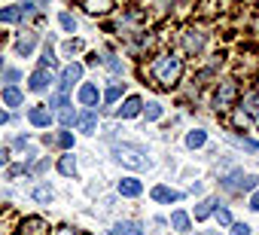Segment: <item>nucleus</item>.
Instances as JSON below:
<instances>
[{
	"label": "nucleus",
	"instance_id": "e433bc0d",
	"mask_svg": "<svg viewBox=\"0 0 259 235\" xmlns=\"http://www.w3.org/2000/svg\"><path fill=\"white\" fill-rule=\"evenodd\" d=\"M19 174H28L25 165H10V177H19Z\"/></svg>",
	"mask_w": 259,
	"mask_h": 235
},
{
	"label": "nucleus",
	"instance_id": "bb28decb",
	"mask_svg": "<svg viewBox=\"0 0 259 235\" xmlns=\"http://www.w3.org/2000/svg\"><path fill=\"white\" fill-rule=\"evenodd\" d=\"M52 141H55L58 147H64V150H70V147H73V135H70V132H58Z\"/></svg>",
	"mask_w": 259,
	"mask_h": 235
},
{
	"label": "nucleus",
	"instance_id": "cd10ccee",
	"mask_svg": "<svg viewBox=\"0 0 259 235\" xmlns=\"http://www.w3.org/2000/svg\"><path fill=\"white\" fill-rule=\"evenodd\" d=\"M34 199H37L40 205H49V202H52V189H49V186H37V189H34Z\"/></svg>",
	"mask_w": 259,
	"mask_h": 235
},
{
	"label": "nucleus",
	"instance_id": "f257e3e1",
	"mask_svg": "<svg viewBox=\"0 0 259 235\" xmlns=\"http://www.w3.org/2000/svg\"><path fill=\"white\" fill-rule=\"evenodd\" d=\"M150 76H153V86L156 89L171 92L183 80V58H177L174 52H159L150 61Z\"/></svg>",
	"mask_w": 259,
	"mask_h": 235
},
{
	"label": "nucleus",
	"instance_id": "72a5a7b5",
	"mask_svg": "<svg viewBox=\"0 0 259 235\" xmlns=\"http://www.w3.org/2000/svg\"><path fill=\"white\" fill-rule=\"evenodd\" d=\"M232 235H250V226L247 223H232Z\"/></svg>",
	"mask_w": 259,
	"mask_h": 235
},
{
	"label": "nucleus",
	"instance_id": "393cba45",
	"mask_svg": "<svg viewBox=\"0 0 259 235\" xmlns=\"http://www.w3.org/2000/svg\"><path fill=\"white\" fill-rule=\"evenodd\" d=\"M229 141H232V144H238V147H244V150H250V153H259V144H256V141H250V138H235V135H229Z\"/></svg>",
	"mask_w": 259,
	"mask_h": 235
},
{
	"label": "nucleus",
	"instance_id": "c9c22d12",
	"mask_svg": "<svg viewBox=\"0 0 259 235\" xmlns=\"http://www.w3.org/2000/svg\"><path fill=\"white\" fill-rule=\"evenodd\" d=\"M226 4V0H207V4H204V13H217V7H223Z\"/></svg>",
	"mask_w": 259,
	"mask_h": 235
},
{
	"label": "nucleus",
	"instance_id": "79ce46f5",
	"mask_svg": "<svg viewBox=\"0 0 259 235\" xmlns=\"http://www.w3.org/2000/svg\"><path fill=\"white\" fill-rule=\"evenodd\" d=\"M110 235H119V229H110Z\"/></svg>",
	"mask_w": 259,
	"mask_h": 235
},
{
	"label": "nucleus",
	"instance_id": "0eeeda50",
	"mask_svg": "<svg viewBox=\"0 0 259 235\" xmlns=\"http://www.w3.org/2000/svg\"><path fill=\"white\" fill-rule=\"evenodd\" d=\"M52 80H55V76H52V70H49V67H40V70H34V73H31L28 89H31V92H46V89L52 86Z\"/></svg>",
	"mask_w": 259,
	"mask_h": 235
},
{
	"label": "nucleus",
	"instance_id": "1a4fd4ad",
	"mask_svg": "<svg viewBox=\"0 0 259 235\" xmlns=\"http://www.w3.org/2000/svg\"><path fill=\"white\" fill-rule=\"evenodd\" d=\"M141 110H144V101L138 95H132V98H125V104L119 107V120H135Z\"/></svg>",
	"mask_w": 259,
	"mask_h": 235
},
{
	"label": "nucleus",
	"instance_id": "f8f14e48",
	"mask_svg": "<svg viewBox=\"0 0 259 235\" xmlns=\"http://www.w3.org/2000/svg\"><path fill=\"white\" fill-rule=\"evenodd\" d=\"M119 192L128 195V199H135V195L144 192V183H141L138 177H122V180H119Z\"/></svg>",
	"mask_w": 259,
	"mask_h": 235
},
{
	"label": "nucleus",
	"instance_id": "a211bd4d",
	"mask_svg": "<svg viewBox=\"0 0 259 235\" xmlns=\"http://www.w3.org/2000/svg\"><path fill=\"white\" fill-rule=\"evenodd\" d=\"M110 7H113V0H85V10L92 16H104V13H110Z\"/></svg>",
	"mask_w": 259,
	"mask_h": 235
},
{
	"label": "nucleus",
	"instance_id": "f3484780",
	"mask_svg": "<svg viewBox=\"0 0 259 235\" xmlns=\"http://www.w3.org/2000/svg\"><path fill=\"white\" fill-rule=\"evenodd\" d=\"M58 171H61L64 177H76V156H73V153L61 156V159H58Z\"/></svg>",
	"mask_w": 259,
	"mask_h": 235
},
{
	"label": "nucleus",
	"instance_id": "473e14b6",
	"mask_svg": "<svg viewBox=\"0 0 259 235\" xmlns=\"http://www.w3.org/2000/svg\"><path fill=\"white\" fill-rule=\"evenodd\" d=\"M217 220H220V226H232V214L223 208V211H217Z\"/></svg>",
	"mask_w": 259,
	"mask_h": 235
},
{
	"label": "nucleus",
	"instance_id": "9d476101",
	"mask_svg": "<svg viewBox=\"0 0 259 235\" xmlns=\"http://www.w3.org/2000/svg\"><path fill=\"white\" fill-rule=\"evenodd\" d=\"M79 76H82V64H76V61L67 64V67L61 70V92L67 95V89H70L73 83H79Z\"/></svg>",
	"mask_w": 259,
	"mask_h": 235
},
{
	"label": "nucleus",
	"instance_id": "5701e85b",
	"mask_svg": "<svg viewBox=\"0 0 259 235\" xmlns=\"http://www.w3.org/2000/svg\"><path fill=\"white\" fill-rule=\"evenodd\" d=\"M122 89H125V83H122V86H119V83H116V86H110V89L104 92V101H107V104H116V101L122 98Z\"/></svg>",
	"mask_w": 259,
	"mask_h": 235
},
{
	"label": "nucleus",
	"instance_id": "7c9ffc66",
	"mask_svg": "<svg viewBox=\"0 0 259 235\" xmlns=\"http://www.w3.org/2000/svg\"><path fill=\"white\" fill-rule=\"evenodd\" d=\"M104 64H107L113 73H122V61H119L116 55H107V58H104Z\"/></svg>",
	"mask_w": 259,
	"mask_h": 235
},
{
	"label": "nucleus",
	"instance_id": "c85d7f7f",
	"mask_svg": "<svg viewBox=\"0 0 259 235\" xmlns=\"http://www.w3.org/2000/svg\"><path fill=\"white\" fill-rule=\"evenodd\" d=\"M61 28H64L67 34H73V31H76V19H73L70 13H61Z\"/></svg>",
	"mask_w": 259,
	"mask_h": 235
},
{
	"label": "nucleus",
	"instance_id": "a19ab883",
	"mask_svg": "<svg viewBox=\"0 0 259 235\" xmlns=\"http://www.w3.org/2000/svg\"><path fill=\"white\" fill-rule=\"evenodd\" d=\"M4 123H10V113H7V110H0V126H4Z\"/></svg>",
	"mask_w": 259,
	"mask_h": 235
},
{
	"label": "nucleus",
	"instance_id": "4c0bfd02",
	"mask_svg": "<svg viewBox=\"0 0 259 235\" xmlns=\"http://www.w3.org/2000/svg\"><path fill=\"white\" fill-rule=\"evenodd\" d=\"M250 208H253V211H259V192H253V195H250Z\"/></svg>",
	"mask_w": 259,
	"mask_h": 235
},
{
	"label": "nucleus",
	"instance_id": "20e7f679",
	"mask_svg": "<svg viewBox=\"0 0 259 235\" xmlns=\"http://www.w3.org/2000/svg\"><path fill=\"white\" fill-rule=\"evenodd\" d=\"M220 186H223V189H241V192H253V189H256V177H253V174H244V171H235V174L223 177V180H220Z\"/></svg>",
	"mask_w": 259,
	"mask_h": 235
},
{
	"label": "nucleus",
	"instance_id": "423d86ee",
	"mask_svg": "<svg viewBox=\"0 0 259 235\" xmlns=\"http://www.w3.org/2000/svg\"><path fill=\"white\" fill-rule=\"evenodd\" d=\"M46 220L43 217H25L19 226H16V235H46Z\"/></svg>",
	"mask_w": 259,
	"mask_h": 235
},
{
	"label": "nucleus",
	"instance_id": "6ab92c4d",
	"mask_svg": "<svg viewBox=\"0 0 259 235\" xmlns=\"http://www.w3.org/2000/svg\"><path fill=\"white\" fill-rule=\"evenodd\" d=\"M19 19H22L19 7H4V10H0V25H16Z\"/></svg>",
	"mask_w": 259,
	"mask_h": 235
},
{
	"label": "nucleus",
	"instance_id": "a878e982",
	"mask_svg": "<svg viewBox=\"0 0 259 235\" xmlns=\"http://www.w3.org/2000/svg\"><path fill=\"white\" fill-rule=\"evenodd\" d=\"M119 229H122V235H144V226H141V223H135V220H125Z\"/></svg>",
	"mask_w": 259,
	"mask_h": 235
},
{
	"label": "nucleus",
	"instance_id": "aec40b11",
	"mask_svg": "<svg viewBox=\"0 0 259 235\" xmlns=\"http://www.w3.org/2000/svg\"><path fill=\"white\" fill-rule=\"evenodd\" d=\"M58 120H61V126H64V129H70V126L79 120V113H76L70 104H64V107H61V113H58Z\"/></svg>",
	"mask_w": 259,
	"mask_h": 235
},
{
	"label": "nucleus",
	"instance_id": "7ed1b4c3",
	"mask_svg": "<svg viewBox=\"0 0 259 235\" xmlns=\"http://www.w3.org/2000/svg\"><path fill=\"white\" fill-rule=\"evenodd\" d=\"M238 98V83L235 80H223L213 92V110H229Z\"/></svg>",
	"mask_w": 259,
	"mask_h": 235
},
{
	"label": "nucleus",
	"instance_id": "2eb2a0df",
	"mask_svg": "<svg viewBox=\"0 0 259 235\" xmlns=\"http://www.w3.org/2000/svg\"><path fill=\"white\" fill-rule=\"evenodd\" d=\"M76 126H79V132H85V135H95V129H98V116H95V110H85V113H79Z\"/></svg>",
	"mask_w": 259,
	"mask_h": 235
},
{
	"label": "nucleus",
	"instance_id": "4be33fe9",
	"mask_svg": "<svg viewBox=\"0 0 259 235\" xmlns=\"http://www.w3.org/2000/svg\"><path fill=\"white\" fill-rule=\"evenodd\" d=\"M213 205H217V199H204V202L195 208V220H207V217L213 214Z\"/></svg>",
	"mask_w": 259,
	"mask_h": 235
},
{
	"label": "nucleus",
	"instance_id": "58836bf2",
	"mask_svg": "<svg viewBox=\"0 0 259 235\" xmlns=\"http://www.w3.org/2000/svg\"><path fill=\"white\" fill-rule=\"evenodd\" d=\"M55 235H82V232H79V229H58Z\"/></svg>",
	"mask_w": 259,
	"mask_h": 235
},
{
	"label": "nucleus",
	"instance_id": "ea45409f",
	"mask_svg": "<svg viewBox=\"0 0 259 235\" xmlns=\"http://www.w3.org/2000/svg\"><path fill=\"white\" fill-rule=\"evenodd\" d=\"M7 162H10V153H7V150H0V168H4Z\"/></svg>",
	"mask_w": 259,
	"mask_h": 235
},
{
	"label": "nucleus",
	"instance_id": "b1692460",
	"mask_svg": "<svg viewBox=\"0 0 259 235\" xmlns=\"http://www.w3.org/2000/svg\"><path fill=\"white\" fill-rule=\"evenodd\" d=\"M204 141H207V135H204V132H198V129L186 135V147H204Z\"/></svg>",
	"mask_w": 259,
	"mask_h": 235
},
{
	"label": "nucleus",
	"instance_id": "412c9836",
	"mask_svg": "<svg viewBox=\"0 0 259 235\" xmlns=\"http://www.w3.org/2000/svg\"><path fill=\"white\" fill-rule=\"evenodd\" d=\"M171 226H174L177 232H189V214H186V211H174V214H171Z\"/></svg>",
	"mask_w": 259,
	"mask_h": 235
},
{
	"label": "nucleus",
	"instance_id": "37998d69",
	"mask_svg": "<svg viewBox=\"0 0 259 235\" xmlns=\"http://www.w3.org/2000/svg\"><path fill=\"white\" fill-rule=\"evenodd\" d=\"M0 67H4V58H0Z\"/></svg>",
	"mask_w": 259,
	"mask_h": 235
},
{
	"label": "nucleus",
	"instance_id": "f03ea898",
	"mask_svg": "<svg viewBox=\"0 0 259 235\" xmlns=\"http://www.w3.org/2000/svg\"><path fill=\"white\" fill-rule=\"evenodd\" d=\"M116 159L125 165V168H135V171H144L147 165H150V159H147V153L141 150V147H132V144H119L116 150Z\"/></svg>",
	"mask_w": 259,
	"mask_h": 235
},
{
	"label": "nucleus",
	"instance_id": "2f4dec72",
	"mask_svg": "<svg viewBox=\"0 0 259 235\" xmlns=\"http://www.w3.org/2000/svg\"><path fill=\"white\" fill-rule=\"evenodd\" d=\"M43 67H55V52H52V46H46V52H43Z\"/></svg>",
	"mask_w": 259,
	"mask_h": 235
},
{
	"label": "nucleus",
	"instance_id": "ddd939ff",
	"mask_svg": "<svg viewBox=\"0 0 259 235\" xmlns=\"http://www.w3.org/2000/svg\"><path fill=\"white\" fill-rule=\"evenodd\" d=\"M34 46H37V34H34V31L19 34V40H16V52H19V55H31Z\"/></svg>",
	"mask_w": 259,
	"mask_h": 235
},
{
	"label": "nucleus",
	"instance_id": "6e6552de",
	"mask_svg": "<svg viewBox=\"0 0 259 235\" xmlns=\"http://www.w3.org/2000/svg\"><path fill=\"white\" fill-rule=\"evenodd\" d=\"M28 120H31V126L46 129V126L52 123V110H49L46 104H37V107H31V110H28Z\"/></svg>",
	"mask_w": 259,
	"mask_h": 235
},
{
	"label": "nucleus",
	"instance_id": "c756f323",
	"mask_svg": "<svg viewBox=\"0 0 259 235\" xmlns=\"http://www.w3.org/2000/svg\"><path fill=\"white\" fill-rule=\"evenodd\" d=\"M144 113H147V120L153 123V120H159V116H162V107H159V104H147Z\"/></svg>",
	"mask_w": 259,
	"mask_h": 235
},
{
	"label": "nucleus",
	"instance_id": "4468645a",
	"mask_svg": "<svg viewBox=\"0 0 259 235\" xmlns=\"http://www.w3.org/2000/svg\"><path fill=\"white\" fill-rule=\"evenodd\" d=\"M153 202H162V205H171V202H180V192L171 189V186H153Z\"/></svg>",
	"mask_w": 259,
	"mask_h": 235
},
{
	"label": "nucleus",
	"instance_id": "9b49d317",
	"mask_svg": "<svg viewBox=\"0 0 259 235\" xmlns=\"http://www.w3.org/2000/svg\"><path fill=\"white\" fill-rule=\"evenodd\" d=\"M76 98H79V104H82V107H89V110H92V107H98V101H101V95H98V86H92V83H82Z\"/></svg>",
	"mask_w": 259,
	"mask_h": 235
},
{
	"label": "nucleus",
	"instance_id": "f704fd0d",
	"mask_svg": "<svg viewBox=\"0 0 259 235\" xmlns=\"http://www.w3.org/2000/svg\"><path fill=\"white\" fill-rule=\"evenodd\" d=\"M19 10H22V16H34V13H37V4H31V0H25V4H22Z\"/></svg>",
	"mask_w": 259,
	"mask_h": 235
},
{
	"label": "nucleus",
	"instance_id": "39448f33",
	"mask_svg": "<svg viewBox=\"0 0 259 235\" xmlns=\"http://www.w3.org/2000/svg\"><path fill=\"white\" fill-rule=\"evenodd\" d=\"M204 49V34L198 28H186L183 31V52L186 55H198Z\"/></svg>",
	"mask_w": 259,
	"mask_h": 235
},
{
	"label": "nucleus",
	"instance_id": "dca6fc26",
	"mask_svg": "<svg viewBox=\"0 0 259 235\" xmlns=\"http://www.w3.org/2000/svg\"><path fill=\"white\" fill-rule=\"evenodd\" d=\"M0 95H4V104H7V107H19V104L25 101L22 89H16V86H7L4 92H0Z\"/></svg>",
	"mask_w": 259,
	"mask_h": 235
}]
</instances>
